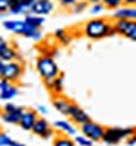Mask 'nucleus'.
Listing matches in <instances>:
<instances>
[{
    "instance_id": "1",
    "label": "nucleus",
    "mask_w": 136,
    "mask_h": 146,
    "mask_svg": "<svg viewBox=\"0 0 136 146\" xmlns=\"http://www.w3.org/2000/svg\"><path fill=\"white\" fill-rule=\"evenodd\" d=\"M82 34L88 40H92V41L104 40L107 36L117 35L113 28V22L107 18H101V16H97L94 19L86 21L82 27Z\"/></svg>"
},
{
    "instance_id": "2",
    "label": "nucleus",
    "mask_w": 136,
    "mask_h": 146,
    "mask_svg": "<svg viewBox=\"0 0 136 146\" xmlns=\"http://www.w3.org/2000/svg\"><path fill=\"white\" fill-rule=\"evenodd\" d=\"M35 69L38 72V75L43 78V80H50V79H54L59 75H61L54 57L45 56V54H41V56L37 57Z\"/></svg>"
},
{
    "instance_id": "3",
    "label": "nucleus",
    "mask_w": 136,
    "mask_h": 146,
    "mask_svg": "<svg viewBox=\"0 0 136 146\" xmlns=\"http://www.w3.org/2000/svg\"><path fill=\"white\" fill-rule=\"evenodd\" d=\"M135 131L136 129L133 127H108L105 129L103 142L108 146H116L123 140H127Z\"/></svg>"
},
{
    "instance_id": "4",
    "label": "nucleus",
    "mask_w": 136,
    "mask_h": 146,
    "mask_svg": "<svg viewBox=\"0 0 136 146\" xmlns=\"http://www.w3.org/2000/svg\"><path fill=\"white\" fill-rule=\"evenodd\" d=\"M23 75V66L22 62L13 60V62L5 63L3 69L0 70V79H6L12 83H16Z\"/></svg>"
},
{
    "instance_id": "5",
    "label": "nucleus",
    "mask_w": 136,
    "mask_h": 146,
    "mask_svg": "<svg viewBox=\"0 0 136 146\" xmlns=\"http://www.w3.org/2000/svg\"><path fill=\"white\" fill-rule=\"evenodd\" d=\"M79 130L83 136H86L88 139H91L92 142H103L104 137V133H105V127L101 126L100 123H95V121L89 120L86 121L85 124L79 126Z\"/></svg>"
},
{
    "instance_id": "6",
    "label": "nucleus",
    "mask_w": 136,
    "mask_h": 146,
    "mask_svg": "<svg viewBox=\"0 0 136 146\" xmlns=\"http://www.w3.org/2000/svg\"><path fill=\"white\" fill-rule=\"evenodd\" d=\"M35 136H38L44 140H48V139H53L56 136V130L54 127L48 123V121L44 118V117H38V120L35 121V124L31 130Z\"/></svg>"
},
{
    "instance_id": "7",
    "label": "nucleus",
    "mask_w": 136,
    "mask_h": 146,
    "mask_svg": "<svg viewBox=\"0 0 136 146\" xmlns=\"http://www.w3.org/2000/svg\"><path fill=\"white\" fill-rule=\"evenodd\" d=\"M53 127L56 131H59L60 135L75 137L78 135V126L75 123H72L70 120H56L53 123Z\"/></svg>"
},
{
    "instance_id": "8",
    "label": "nucleus",
    "mask_w": 136,
    "mask_h": 146,
    "mask_svg": "<svg viewBox=\"0 0 136 146\" xmlns=\"http://www.w3.org/2000/svg\"><path fill=\"white\" fill-rule=\"evenodd\" d=\"M54 10L53 0H35L32 6L29 7V13H35L40 16H47Z\"/></svg>"
},
{
    "instance_id": "9",
    "label": "nucleus",
    "mask_w": 136,
    "mask_h": 146,
    "mask_svg": "<svg viewBox=\"0 0 136 146\" xmlns=\"http://www.w3.org/2000/svg\"><path fill=\"white\" fill-rule=\"evenodd\" d=\"M69 120L72 121V123H75L76 126H82V124H85L86 121H89L91 120V117H89V114L85 111V110H82L78 104H75L73 102L72 104V107H70V111H69Z\"/></svg>"
},
{
    "instance_id": "10",
    "label": "nucleus",
    "mask_w": 136,
    "mask_h": 146,
    "mask_svg": "<svg viewBox=\"0 0 136 146\" xmlns=\"http://www.w3.org/2000/svg\"><path fill=\"white\" fill-rule=\"evenodd\" d=\"M0 58H2L5 63H7V62H13V60L22 62V57H21L19 53L16 51V48H13V47H12L6 40L0 42Z\"/></svg>"
},
{
    "instance_id": "11",
    "label": "nucleus",
    "mask_w": 136,
    "mask_h": 146,
    "mask_svg": "<svg viewBox=\"0 0 136 146\" xmlns=\"http://www.w3.org/2000/svg\"><path fill=\"white\" fill-rule=\"evenodd\" d=\"M111 19H126V21H136V7L121 5L116 10L111 12Z\"/></svg>"
},
{
    "instance_id": "12",
    "label": "nucleus",
    "mask_w": 136,
    "mask_h": 146,
    "mask_svg": "<svg viewBox=\"0 0 136 146\" xmlns=\"http://www.w3.org/2000/svg\"><path fill=\"white\" fill-rule=\"evenodd\" d=\"M38 117H40V114L37 113V110H25L22 117H21V120H19L18 126L25 131H31L34 124H35V121L38 120Z\"/></svg>"
},
{
    "instance_id": "13",
    "label": "nucleus",
    "mask_w": 136,
    "mask_h": 146,
    "mask_svg": "<svg viewBox=\"0 0 136 146\" xmlns=\"http://www.w3.org/2000/svg\"><path fill=\"white\" fill-rule=\"evenodd\" d=\"M51 104H53L54 110H56L59 114L67 117V115H69V111H70V107H72L73 102H72L69 98L63 96V94H61V95H54V96H53Z\"/></svg>"
},
{
    "instance_id": "14",
    "label": "nucleus",
    "mask_w": 136,
    "mask_h": 146,
    "mask_svg": "<svg viewBox=\"0 0 136 146\" xmlns=\"http://www.w3.org/2000/svg\"><path fill=\"white\" fill-rule=\"evenodd\" d=\"M45 88L50 91L53 95H61L65 91V78L63 75H59L57 78L54 79H50V80H43Z\"/></svg>"
},
{
    "instance_id": "15",
    "label": "nucleus",
    "mask_w": 136,
    "mask_h": 146,
    "mask_svg": "<svg viewBox=\"0 0 136 146\" xmlns=\"http://www.w3.org/2000/svg\"><path fill=\"white\" fill-rule=\"evenodd\" d=\"M23 111H25V108H22V107H18L15 111H10V113L2 111L0 113V120L7 124H19V120H21Z\"/></svg>"
},
{
    "instance_id": "16",
    "label": "nucleus",
    "mask_w": 136,
    "mask_h": 146,
    "mask_svg": "<svg viewBox=\"0 0 136 146\" xmlns=\"http://www.w3.org/2000/svg\"><path fill=\"white\" fill-rule=\"evenodd\" d=\"M19 35L25 36V38H29V40H32V41H40V40L43 38V32H41V29H40V28H34V27L28 25L27 22H25V25H23V28H22V31H21Z\"/></svg>"
},
{
    "instance_id": "17",
    "label": "nucleus",
    "mask_w": 136,
    "mask_h": 146,
    "mask_svg": "<svg viewBox=\"0 0 136 146\" xmlns=\"http://www.w3.org/2000/svg\"><path fill=\"white\" fill-rule=\"evenodd\" d=\"M23 25H25V21H16V19L15 21H3V28L12 34H16V35L21 34Z\"/></svg>"
},
{
    "instance_id": "18",
    "label": "nucleus",
    "mask_w": 136,
    "mask_h": 146,
    "mask_svg": "<svg viewBox=\"0 0 136 146\" xmlns=\"http://www.w3.org/2000/svg\"><path fill=\"white\" fill-rule=\"evenodd\" d=\"M23 21H25L28 25L34 27V28H41L44 25V22H45V18L40 16V15H35V13H27Z\"/></svg>"
},
{
    "instance_id": "19",
    "label": "nucleus",
    "mask_w": 136,
    "mask_h": 146,
    "mask_svg": "<svg viewBox=\"0 0 136 146\" xmlns=\"http://www.w3.org/2000/svg\"><path fill=\"white\" fill-rule=\"evenodd\" d=\"M54 38L60 42V44H63V45H69L70 41H72V35L69 34L67 29L65 28H59L54 31Z\"/></svg>"
},
{
    "instance_id": "20",
    "label": "nucleus",
    "mask_w": 136,
    "mask_h": 146,
    "mask_svg": "<svg viewBox=\"0 0 136 146\" xmlns=\"http://www.w3.org/2000/svg\"><path fill=\"white\" fill-rule=\"evenodd\" d=\"M18 95H19V88L16 86V85L12 83L7 89L0 92V100H2V101H10V100L16 98Z\"/></svg>"
},
{
    "instance_id": "21",
    "label": "nucleus",
    "mask_w": 136,
    "mask_h": 146,
    "mask_svg": "<svg viewBox=\"0 0 136 146\" xmlns=\"http://www.w3.org/2000/svg\"><path fill=\"white\" fill-rule=\"evenodd\" d=\"M53 146H78L75 143V140H73L70 136H65V135H56L53 137Z\"/></svg>"
},
{
    "instance_id": "22",
    "label": "nucleus",
    "mask_w": 136,
    "mask_h": 146,
    "mask_svg": "<svg viewBox=\"0 0 136 146\" xmlns=\"http://www.w3.org/2000/svg\"><path fill=\"white\" fill-rule=\"evenodd\" d=\"M9 13L10 15H27V13H29V7H27L25 5H22L21 2H15L13 5L10 6Z\"/></svg>"
},
{
    "instance_id": "23",
    "label": "nucleus",
    "mask_w": 136,
    "mask_h": 146,
    "mask_svg": "<svg viewBox=\"0 0 136 146\" xmlns=\"http://www.w3.org/2000/svg\"><path fill=\"white\" fill-rule=\"evenodd\" d=\"M129 22H130V21H126V19H116V21L113 22V28H114L116 34H117V35H121V36L125 35Z\"/></svg>"
},
{
    "instance_id": "24",
    "label": "nucleus",
    "mask_w": 136,
    "mask_h": 146,
    "mask_svg": "<svg viewBox=\"0 0 136 146\" xmlns=\"http://www.w3.org/2000/svg\"><path fill=\"white\" fill-rule=\"evenodd\" d=\"M125 38L130 40V41H136V21H130L129 25H127V29L125 32Z\"/></svg>"
},
{
    "instance_id": "25",
    "label": "nucleus",
    "mask_w": 136,
    "mask_h": 146,
    "mask_svg": "<svg viewBox=\"0 0 136 146\" xmlns=\"http://www.w3.org/2000/svg\"><path fill=\"white\" fill-rule=\"evenodd\" d=\"M73 140H75V143H76L78 146H94V145H95V142H92L91 139H88L86 136H83L82 133H81V135H76L75 137H73Z\"/></svg>"
},
{
    "instance_id": "26",
    "label": "nucleus",
    "mask_w": 136,
    "mask_h": 146,
    "mask_svg": "<svg viewBox=\"0 0 136 146\" xmlns=\"http://www.w3.org/2000/svg\"><path fill=\"white\" fill-rule=\"evenodd\" d=\"M101 3L104 5L105 10H116L117 7H120L123 5V0H101Z\"/></svg>"
},
{
    "instance_id": "27",
    "label": "nucleus",
    "mask_w": 136,
    "mask_h": 146,
    "mask_svg": "<svg viewBox=\"0 0 136 146\" xmlns=\"http://www.w3.org/2000/svg\"><path fill=\"white\" fill-rule=\"evenodd\" d=\"M105 12V7L101 2H98V3H94L89 6V13L94 15V16H101L103 13Z\"/></svg>"
},
{
    "instance_id": "28",
    "label": "nucleus",
    "mask_w": 136,
    "mask_h": 146,
    "mask_svg": "<svg viewBox=\"0 0 136 146\" xmlns=\"http://www.w3.org/2000/svg\"><path fill=\"white\" fill-rule=\"evenodd\" d=\"M88 2H85V0H79V2L76 5H73L70 9H72V13H82V12H85L86 9H88Z\"/></svg>"
},
{
    "instance_id": "29",
    "label": "nucleus",
    "mask_w": 136,
    "mask_h": 146,
    "mask_svg": "<svg viewBox=\"0 0 136 146\" xmlns=\"http://www.w3.org/2000/svg\"><path fill=\"white\" fill-rule=\"evenodd\" d=\"M13 139H12L6 131H2L0 130V146H12L13 145Z\"/></svg>"
},
{
    "instance_id": "30",
    "label": "nucleus",
    "mask_w": 136,
    "mask_h": 146,
    "mask_svg": "<svg viewBox=\"0 0 136 146\" xmlns=\"http://www.w3.org/2000/svg\"><path fill=\"white\" fill-rule=\"evenodd\" d=\"M10 6H12V0H0V15L9 13Z\"/></svg>"
},
{
    "instance_id": "31",
    "label": "nucleus",
    "mask_w": 136,
    "mask_h": 146,
    "mask_svg": "<svg viewBox=\"0 0 136 146\" xmlns=\"http://www.w3.org/2000/svg\"><path fill=\"white\" fill-rule=\"evenodd\" d=\"M56 2H57L61 7H72L73 5H76L79 0H56Z\"/></svg>"
},
{
    "instance_id": "32",
    "label": "nucleus",
    "mask_w": 136,
    "mask_h": 146,
    "mask_svg": "<svg viewBox=\"0 0 136 146\" xmlns=\"http://www.w3.org/2000/svg\"><path fill=\"white\" fill-rule=\"evenodd\" d=\"M18 107L15 105V104H12V102H7V104H5V107H3V110L2 111H5V113H10V111H15Z\"/></svg>"
},
{
    "instance_id": "33",
    "label": "nucleus",
    "mask_w": 136,
    "mask_h": 146,
    "mask_svg": "<svg viewBox=\"0 0 136 146\" xmlns=\"http://www.w3.org/2000/svg\"><path fill=\"white\" fill-rule=\"evenodd\" d=\"M10 85H12V82H9V80H6V79H0V92L5 91V89H7Z\"/></svg>"
},
{
    "instance_id": "34",
    "label": "nucleus",
    "mask_w": 136,
    "mask_h": 146,
    "mask_svg": "<svg viewBox=\"0 0 136 146\" xmlns=\"http://www.w3.org/2000/svg\"><path fill=\"white\" fill-rule=\"evenodd\" d=\"M126 143H127V146H135V145H136V131L126 140Z\"/></svg>"
},
{
    "instance_id": "35",
    "label": "nucleus",
    "mask_w": 136,
    "mask_h": 146,
    "mask_svg": "<svg viewBox=\"0 0 136 146\" xmlns=\"http://www.w3.org/2000/svg\"><path fill=\"white\" fill-rule=\"evenodd\" d=\"M37 113H38L40 115H45L47 114V108L44 105H38V107H37Z\"/></svg>"
},
{
    "instance_id": "36",
    "label": "nucleus",
    "mask_w": 136,
    "mask_h": 146,
    "mask_svg": "<svg viewBox=\"0 0 136 146\" xmlns=\"http://www.w3.org/2000/svg\"><path fill=\"white\" fill-rule=\"evenodd\" d=\"M18 2H21L22 5H25L27 7H31V6H32V3L35 2V0H18Z\"/></svg>"
},
{
    "instance_id": "37",
    "label": "nucleus",
    "mask_w": 136,
    "mask_h": 146,
    "mask_svg": "<svg viewBox=\"0 0 136 146\" xmlns=\"http://www.w3.org/2000/svg\"><path fill=\"white\" fill-rule=\"evenodd\" d=\"M123 5H126V6H135L136 7V0H123Z\"/></svg>"
},
{
    "instance_id": "38",
    "label": "nucleus",
    "mask_w": 136,
    "mask_h": 146,
    "mask_svg": "<svg viewBox=\"0 0 136 146\" xmlns=\"http://www.w3.org/2000/svg\"><path fill=\"white\" fill-rule=\"evenodd\" d=\"M85 2H88L89 5H94V3H98V2H101V0H85Z\"/></svg>"
},
{
    "instance_id": "39",
    "label": "nucleus",
    "mask_w": 136,
    "mask_h": 146,
    "mask_svg": "<svg viewBox=\"0 0 136 146\" xmlns=\"http://www.w3.org/2000/svg\"><path fill=\"white\" fill-rule=\"evenodd\" d=\"M12 146H27V145H23L21 142H13V145H12Z\"/></svg>"
},
{
    "instance_id": "40",
    "label": "nucleus",
    "mask_w": 136,
    "mask_h": 146,
    "mask_svg": "<svg viewBox=\"0 0 136 146\" xmlns=\"http://www.w3.org/2000/svg\"><path fill=\"white\" fill-rule=\"evenodd\" d=\"M3 66H5V62H3V60H2V58H0V70H2V69H3Z\"/></svg>"
},
{
    "instance_id": "41",
    "label": "nucleus",
    "mask_w": 136,
    "mask_h": 146,
    "mask_svg": "<svg viewBox=\"0 0 136 146\" xmlns=\"http://www.w3.org/2000/svg\"><path fill=\"white\" fill-rule=\"evenodd\" d=\"M15 2H18V0H12V5H13V3H15Z\"/></svg>"
}]
</instances>
